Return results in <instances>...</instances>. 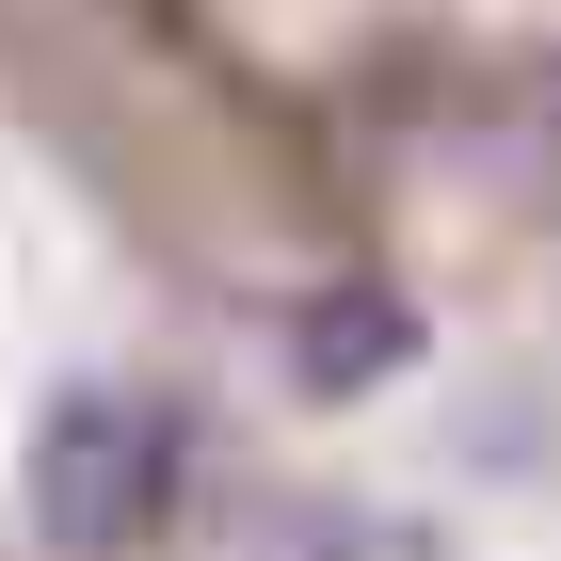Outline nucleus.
<instances>
[{"mask_svg":"<svg viewBox=\"0 0 561 561\" xmlns=\"http://www.w3.org/2000/svg\"><path fill=\"white\" fill-rule=\"evenodd\" d=\"M0 481H16L33 561H145V546L193 529V497H209V386H193L176 353H96L81 386L16 433Z\"/></svg>","mask_w":561,"mask_h":561,"instance_id":"1","label":"nucleus"},{"mask_svg":"<svg viewBox=\"0 0 561 561\" xmlns=\"http://www.w3.org/2000/svg\"><path fill=\"white\" fill-rule=\"evenodd\" d=\"M273 369H289V401H386L401 369H417V289H401V257H321L273 289Z\"/></svg>","mask_w":561,"mask_h":561,"instance_id":"2","label":"nucleus"},{"mask_svg":"<svg viewBox=\"0 0 561 561\" xmlns=\"http://www.w3.org/2000/svg\"><path fill=\"white\" fill-rule=\"evenodd\" d=\"M305 561H466L433 514H401V497H321L305 514Z\"/></svg>","mask_w":561,"mask_h":561,"instance_id":"3","label":"nucleus"}]
</instances>
